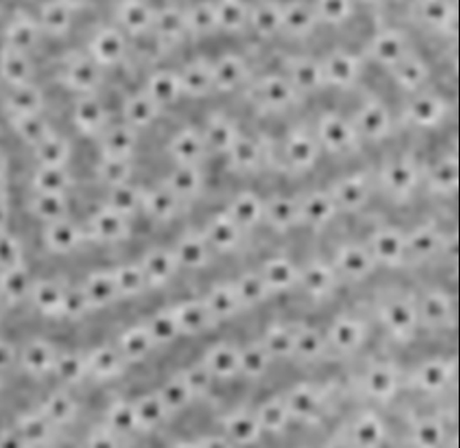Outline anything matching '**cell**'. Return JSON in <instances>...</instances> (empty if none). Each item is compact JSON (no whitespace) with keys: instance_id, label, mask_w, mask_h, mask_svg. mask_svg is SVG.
<instances>
[{"instance_id":"1","label":"cell","mask_w":460,"mask_h":448,"mask_svg":"<svg viewBox=\"0 0 460 448\" xmlns=\"http://www.w3.org/2000/svg\"><path fill=\"white\" fill-rule=\"evenodd\" d=\"M199 348L200 345L195 339L182 338L155 350L128 368L123 378V391L136 397L156 391L180 368L190 364Z\"/></svg>"},{"instance_id":"2","label":"cell","mask_w":460,"mask_h":448,"mask_svg":"<svg viewBox=\"0 0 460 448\" xmlns=\"http://www.w3.org/2000/svg\"><path fill=\"white\" fill-rule=\"evenodd\" d=\"M106 69L99 64L88 52H76L66 57L60 71V82L69 92L76 96L99 93L104 83Z\"/></svg>"},{"instance_id":"3","label":"cell","mask_w":460,"mask_h":448,"mask_svg":"<svg viewBox=\"0 0 460 448\" xmlns=\"http://www.w3.org/2000/svg\"><path fill=\"white\" fill-rule=\"evenodd\" d=\"M130 41L123 31L110 23L93 33L85 51L101 67L114 68L127 60Z\"/></svg>"},{"instance_id":"4","label":"cell","mask_w":460,"mask_h":448,"mask_svg":"<svg viewBox=\"0 0 460 448\" xmlns=\"http://www.w3.org/2000/svg\"><path fill=\"white\" fill-rule=\"evenodd\" d=\"M158 6L145 2H121L113 6V23L128 40L152 36Z\"/></svg>"},{"instance_id":"5","label":"cell","mask_w":460,"mask_h":448,"mask_svg":"<svg viewBox=\"0 0 460 448\" xmlns=\"http://www.w3.org/2000/svg\"><path fill=\"white\" fill-rule=\"evenodd\" d=\"M71 120L83 136L97 138L111 123L110 110L97 93L76 96L71 109Z\"/></svg>"},{"instance_id":"6","label":"cell","mask_w":460,"mask_h":448,"mask_svg":"<svg viewBox=\"0 0 460 448\" xmlns=\"http://www.w3.org/2000/svg\"><path fill=\"white\" fill-rule=\"evenodd\" d=\"M44 37L36 15L30 13L17 12L6 22L3 31V45L24 52V54L34 55Z\"/></svg>"},{"instance_id":"7","label":"cell","mask_w":460,"mask_h":448,"mask_svg":"<svg viewBox=\"0 0 460 448\" xmlns=\"http://www.w3.org/2000/svg\"><path fill=\"white\" fill-rule=\"evenodd\" d=\"M96 140L100 156L132 161L139 145V131L123 120L111 121Z\"/></svg>"},{"instance_id":"8","label":"cell","mask_w":460,"mask_h":448,"mask_svg":"<svg viewBox=\"0 0 460 448\" xmlns=\"http://www.w3.org/2000/svg\"><path fill=\"white\" fill-rule=\"evenodd\" d=\"M187 33L182 5H158L152 37L155 40L158 51L169 50L175 47Z\"/></svg>"},{"instance_id":"9","label":"cell","mask_w":460,"mask_h":448,"mask_svg":"<svg viewBox=\"0 0 460 448\" xmlns=\"http://www.w3.org/2000/svg\"><path fill=\"white\" fill-rule=\"evenodd\" d=\"M82 6L79 3L49 2L40 5L37 20L44 36L64 38L75 26V13Z\"/></svg>"},{"instance_id":"10","label":"cell","mask_w":460,"mask_h":448,"mask_svg":"<svg viewBox=\"0 0 460 448\" xmlns=\"http://www.w3.org/2000/svg\"><path fill=\"white\" fill-rule=\"evenodd\" d=\"M163 110L143 90L130 92L121 101L120 120L141 131L155 124Z\"/></svg>"},{"instance_id":"11","label":"cell","mask_w":460,"mask_h":448,"mask_svg":"<svg viewBox=\"0 0 460 448\" xmlns=\"http://www.w3.org/2000/svg\"><path fill=\"white\" fill-rule=\"evenodd\" d=\"M0 73L6 88L31 84L37 75L36 62L32 55L2 47Z\"/></svg>"},{"instance_id":"12","label":"cell","mask_w":460,"mask_h":448,"mask_svg":"<svg viewBox=\"0 0 460 448\" xmlns=\"http://www.w3.org/2000/svg\"><path fill=\"white\" fill-rule=\"evenodd\" d=\"M6 89L8 92L3 95V110L6 117L44 113V92L36 83Z\"/></svg>"},{"instance_id":"13","label":"cell","mask_w":460,"mask_h":448,"mask_svg":"<svg viewBox=\"0 0 460 448\" xmlns=\"http://www.w3.org/2000/svg\"><path fill=\"white\" fill-rule=\"evenodd\" d=\"M143 90L155 100L160 109L173 106L183 95L179 72L169 68L155 69L146 79Z\"/></svg>"},{"instance_id":"14","label":"cell","mask_w":460,"mask_h":448,"mask_svg":"<svg viewBox=\"0 0 460 448\" xmlns=\"http://www.w3.org/2000/svg\"><path fill=\"white\" fill-rule=\"evenodd\" d=\"M72 152L71 140L55 130L32 148L37 165L49 166V168H68Z\"/></svg>"},{"instance_id":"15","label":"cell","mask_w":460,"mask_h":448,"mask_svg":"<svg viewBox=\"0 0 460 448\" xmlns=\"http://www.w3.org/2000/svg\"><path fill=\"white\" fill-rule=\"evenodd\" d=\"M179 72L183 95L203 97L216 89L212 65L201 61H190Z\"/></svg>"},{"instance_id":"16","label":"cell","mask_w":460,"mask_h":448,"mask_svg":"<svg viewBox=\"0 0 460 448\" xmlns=\"http://www.w3.org/2000/svg\"><path fill=\"white\" fill-rule=\"evenodd\" d=\"M166 149L175 165H193L203 156L207 145L200 134L193 130H181L171 136Z\"/></svg>"},{"instance_id":"17","label":"cell","mask_w":460,"mask_h":448,"mask_svg":"<svg viewBox=\"0 0 460 448\" xmlns=\"http://www.w3.org/2000/svg\"><path fill=\"white\" fill-rule=\"evenodd\" d=\"M6 118L13 134L31 149L40 145L54 131L44 113Z\"/></svg>"},{"instance_id":"18","label":"cell","mask_w":460,"mask_h":448,"mask_svg":"<svg viewBox=\"0 0 460 448\" xmlns=\"http://www.w3.org/2000/svg\"><path fill=\"white\" fill-rule=\"evenodd\" d=\"M33 183L44 193H65L69 189L72 177L68 168L38 166L33 173Z\"/></svg>"},{"instance_id":"19","label":"cell","mask_w":460,"mask_h":448,"mask_svg":"<svg viewBox=\"0 0 460 448\" xmlns=\"http://www.w3.org/2000/svg\"><path fill=\"white\" fill-rule=\"evenodd\" d=\"M96 172L111 187L118 186V184L131 182L134 165L132 161H127V159L101 156L96 164Z\"/></svg>"},{"instance_id":"20","label":"cell","mask_w":460,"mask_h":448,"mask_svg":"<svg viewBox=\"0 0 460 448\" xmlns=\"http://www.w3.org/2000/svg\"><path fill=\"white\" fill-rule=\"evenodd\" d=\"M216 89L230 90L242 82L245 68L240 58L232 57H222L216 65H212Z\"/></svg>"}]
</instances>
